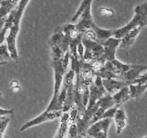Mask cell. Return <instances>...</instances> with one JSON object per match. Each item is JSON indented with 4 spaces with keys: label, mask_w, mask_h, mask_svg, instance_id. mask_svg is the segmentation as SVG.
<instances>
[{
    "label": "cell",
    "mask_w": 147,
    "mask_h": 138,
    "mask_svg": "<svg viewBox=\"0 0 147 138\" xmlns=\"http://www.w3.org/2000/svg\"><path fill=\"white\" fill-rule=\"evenodd\" d=\"M120 43H121V40L115 38L114 37L110 38L106 40L102 44L104 48V53L98 62L104 66L106 62H112L115 60L116 59L115 53L118 48H119Z\"/></svg>",
    "instance_id": "obj_6"
},
{
    "label": "cell",
    "mask_w": 147,
    "mask_h": 138,
    "mask_svg": "<svg viewBox=\"0 0 147 138\" xmlns=\"http://www.w3.org/2000/svg\"><path fill=\"white\" fill-rule=\"evenodd\" d=\"M146 27H147V26H146Z\"/></svg>",
    "instance_id": "obj_27"
},
{
    "label": "cell",
    "mask_w": 147,
    "mask_h": 138,
    "mask_svg": "<svg viewBox=\"0 0 147 138\" xmlns=\"http://www.w3.org/2000/svg\"><path fill=\"white\" fill-rule=\"evenodd\" d=\"M112 122V119L106 118L101 119L89 127L87 135L92 138H107L108 129Z\"/></svg>",
    "instance_id": "obj_8"
},
{
    "label": "cell",
    "mask_w": 147,
    "mask_h": 138,
    "mask_svg": "<svg viewBox=\"0 0 147 138\" xmlns=\"http://www.w3.org/2000/svg\"><path fill=\"white\" fill-rule=\"evenodd\" d=\"M91 5L92 2H90L79 18V22L75 25L76 29L79 33L83 34L89 29H92L93 25L95 24L92 16Z\"/></svg>",
    "instance_id": "obj_9"
},
{
    "label": "cell",
    "mask_w": 147,
    "mask_h": 138,
    "mask_svg": "<svg viewBox=\"0 0 147 138\" xmlns=\"http://www.w3.org/2000/svg\"><path fill=\"white\" fill-rule=\"evenodd\" d=\"M11 60L12 58H11L7 45H1L0 46V63H8V61Z\"/></svg>",
    "instance_id": "obj_17"
},
{
    "label": "cell",
    "mask_w": 147,
    "mask_h": 138,
    "mask_svg": "<svg viewBox=\"0 0 147 138\" xmlns=\"http://www.w3.org/2000/svg\"><path fill=\"white\" fill-rule=\"evenodd\" d=\"M28 3H29V1L28 0L19 1V3L14 9L15 18H14L13 25L9 29V34L6 37V45L10 54L11 58L14 60H18V56H19L18 49H17V38L20 32L21 19Z\"/></svg>",
    "instance_id": "obj_2"
},
{
    "label": "cell",
    "mask_w": 147,
    "mask_h": 138,
    "mask_svg": "<svg viewBox=\"0 0 147 138\" xmlns=\"http://www.w3.org/2000/svg\"><path fill=\"white\" fill-rule=\"evenodd\" d=\"M8 63H0V66H4V65H6Z\"/></svg>",
    "instance_id": "obj_26"
},
{
    "label": "cell",
    "mask_w": 147,
    "mask_h": 138,
    "mask_svg": "<svg viewBox=\"0 0 147 138\" xmlns=\"http://www.w3.org/2000/svg\"><path fill=\"white\" fill-rule=\"evenodd\" d=\"M7 19V17L0 19V31L2 30V29L4 28V27H5V22H6Z\"/></svg>",
    "instance_id": "obj_25"
},
{
    "label": "cell",
    "mask_w": 147,
    "mask_h": 138,
    "mask_svg": "<svg viewBox=\"0 0 147 138\" xmlns=\"http://www.w3.org/2000/svg\"><path fill=\"white\" fill-rule=\"evenodd\" d=\"M14 115L13 109H5L0 108V117L5 116H12Z\"/></svg>",
    "instance_id": "obj_23"
},
{
    "label": "cell",
    "mask_w": 147,
    "mask_h": 138,
    "mask_svg": "<svg viewBox=\"0 0 147 138\" xmlns=\"http://www.w3.org/2000/svg\"><path fill=\"white\" fill-rule=\"evenodd\" d=\"M82 43L84 48V61H98L101 58L104 53V48L102 45L83 37L82 38Z\"/></svg>",
    "instance_id": "obj_4"
},
{
    "label": "cell",
    "mask_w": 147,
    "mask_h": 138,
    "mask_svg": "<svg viewBox=\"0 0 147 138\" xmlns=\"http://www.w3.org/2000/svg\"><path fill=\"white\" fill-rule=\"evenodd\" d=\"M147 26V2L138 5L134 9V16L133 19L127 25L119 29H115L113 37L115 38L120 39L132 30L133 29L138 27L144 28Z\"/></svg>",
    "instance_id": "obj_3"
},
{
    "label": "cell",
    "mask_w": 147,
    "mask_h": 138,
    "mask_svg": "<svg viewBox=\"0 0 147 138\" xmlns=\"http://www.w3.org/2000/svg\"><path fill=\"white\" fill-rule=\"evenodd\" d=\"M68 138H78V129L76 122L71 124L68 129Z\"/></svg>",
    "instance_id": "obj_20"
},
{
    "label": "cell",
    "mask_w": 147,
    "mask_h": 138,
    "mask_svg": "<svg viewBox=\"0 0 147 138\" xmlns=\"http://www.w3.org/2000/svg\"><path fill=\"white\" fill-rule=\"evenodd\" d=\"M114 122L116 126L117 135L122 133L127 126V117L125 112L121 107L118 108L113 117Z\"/></svg>",
    "instance_id": "obj_12"
},
{
    "label": "cell",
    "mask_w": 147,
    "mask_h": 138,
    "mask_svg": "<svg viewBox=\"0 0 147 138\" xmlns=\"http://www.w3.org/2000/svg\"><path fill=\"white\" fill-rule=\"evenodd\" d=\"M110 13L111 14V15H113V12L110 10V9H106V8H103V9H101L102 15H106L107 16V15H109V14H110Z\"/></svg>",
    "instance_id": "obj_24"
},
{
    "label": "cell",
    "mask_w": 147,
    "mask_h": 138,
    "mask_svg": "<svg viewBox=\"0 0 147 138\" xmlns=\"http://www.w3.org/2000/svg\"><path fill=\"white\" fill-rule=\"evenodd\" d=\"M62 114H63L62 111H48L46 109L39 116L36 117L34 119L28 121L25 125H22V127L20 129V131L22 132V131L26 130V129H29V128L32 127L37 126V125L43 124L46 122H49V121L54 120V119L61 117Z\"/></svg>",
    "instance_id": "obj_7"
},
{
    "label": "cell",
    "mask_w": 147,
    "mask_h": 138,
    "mask_svg": "<svg viewBox=\"0 0 147 138\" xmlns=\"http://www.w3.org/2000/svg\"><path fill=\"white\" fill-rule=\"evenodd\" d=\"M102 79L100 77L95 76L94 81L90 86V96L87 109L92 108L99 100L107 95V91L102 85Z\"/></svg>",
    "instance_id": "obj_5"
},
{
    "label": "cell",
    "mask_w": 147,
    "mask_h": 138,
    "mask_svg": "<svg viewBox=\"0 0 147 138\" xmlns=\"http://www.w3.org/2000/svg\"><path fill=\"white\" fill-rule=\"evenodd\" d=\"M112 96L115 106L118 107H121L122 105H123L124 103L128 101L130 98H131L129 87L125 86L121 88L118 92L114 94Z\"/></svg>",
    "instance_id": "obj_14"
},
{
    "label": "cell",
    "mask_w": 147,
    "mask_h": 138,
    "mask_svg": "<svg viewBox=\"0 0 147 138\" xmlns=\"http://www.w3.org/2000/svg\"><path fill=\"white\" fill-rule=\"evenodd\" d=\"M142 29L143 27H138L134 28L132 30L128 32L123 38L121 39V43L119 46L120 48L123 49V50H128L136 41L137 37Z\"/></svg>",
    "instance_id": "obj_11"
},
{
    "label": "cell",
    "mask_w": 147,
    "mask_h": 138,
    "mask_svg": "<svg viewBox=\"0 0 147 138\" xmlns=\"http://www.w3.org/2000/svg\"><path fill=\"white\" fill-rule=\"evenodd\" d=\"M18 3L19 1H2L0 2V19L7 17Z\"/></svg>",
    "instance_id": "obj_15"
},
{
    "label": "cell",
    "mask_w": 147,
    "mask_h": 138,
    "mask_svg": "<svg viewBox=\"0 0 147 138\" xmlns=\"http://www.w3.org/2000/svg\"><path fill=\"white\" fill-rule=\"evenodd\" d=\"M92 29L95 32L97 42L101 45H102L109 38L113 37L114 33H115V29H102L97 26L96 24L93 25Z\"/></svg>",
    "instance_id": "obj_13"
},
{
    "label": "cell",
    "mask_w": 147,
    "mask_h": 138,
    "mask_svg": "<svg viewBox=\"0 0 147 138\" xmlns=\"http://www.w3.org/2000/svg\"><path fill=\"white\" fill-rule=\"evenodd\" d=\"M69 112H63L61 117L60 125H59V129L57 134L54 138H63L69 129Z\"/></svg>",
    "instance_id": "obj_16"
},
{
    "label": "cell",
    "mask_w": 147,
    "mask_h": 138,
    "mask_svg": "<svg viewBox=\"0 0 147 138\" xmlns=\"http://www.w3.org/2000/svg\"><path fill=\"white\" fill-rule=\"evenodd\" d=\"M102 85L105 91H107V94L111 96L118 92L121 88L129 86L125 81L117 79H102Z\"/></svg>",
    "instance_id": "obj_10"
},
{
    "label": "cell",
    "mask_w": 147,
    "mask_h": 138,
    "mask_svg": "<svg viewBox=\"0 0 147 138\" xmlns=\"http://www.w3.org/2000/svg\"><path fill=\"white\" fill-rule=\"evenodd\" d=\"M10 117L5 116L0 117V138H3L5 130L10 122Z\"/></svg>",
    "instance_id": "obj_18"
},
{
    "label": "cell",
    "mask_w": 147,
    "mask_h": 138,
    "mask_svg": "<svg viewBox=\"0 0 147 138\" xmlns=\"http://www.w3.org/2000/svg\"><path fill=\"white\" fill-rule=\"evenodd\" d=\"M90 2H92V1H83V2H82L79 9L77 10V12H76V14L74 15V16L73 17V18H72L71 19L72 22H75L76 21L80 18V17L81 16L82 12H84V10L86 9V7L88 6V5L90 3Z\"/></svg>",
    "instance_id": "obj_19"
},
{
    "label": "cell",
    "mask_w": 147,
    "mask_h": 138,
    "mask_svg": "<svg viewBox=\"0 0 147 138\" xmlns=\"http://www.w3.org/2000/svg\"><path fill=\"white\" fill-rule=\"evenodd\" d=\"M118 108L120 107H118L116 106H114L113 107L109 109L108 110L106 111L105 113L102 115V119H106V118H110V119L113 118L114 115H115V112H116V111L118 110Z\"/></svg>",
    "instance_id": "obj_21"
},
{
    "label": "cell",
    "mask_w": 147,
    "mask_h": 138,
    "mask_svg": "<svg viewBox=\"0 0 147 138\" xmlns=\"http://www.w3.org/2000/svg\"><path fill=\"white\" fill-rule=\"evenodd\" d=\"M8 29H9V28L5 25L3 29L0 31V46L3 44L4 41L6 40V34Z\"/></svg>",
    "instance_id": "obj_22"
},
{
    "label": "cell",
    "mask_w": 147,
    "mask_h": 138,
    "mask_svg": "<svg viewBox=\"0 0 147 138\" xmlns=\"http://www.w3.org/2000/svg\"><path fill=\"white\" fill-rule=\"evenodd\" d=\"M69 61H70L69 50L64 55L63 58L61 59V60H51V66L53 69L54 84H53V96H52L51 101L48 106L46 110L56 111V104H57L58 97H59V93H60L61 87L63 84L64 76L67 73V68L69 64Z\"/></svg>",
    "instance_id": "obj_1"
}]
</instances>
